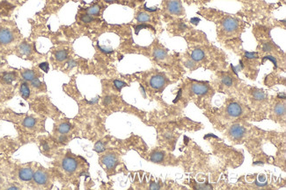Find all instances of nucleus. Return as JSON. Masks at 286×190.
<instances>
[{"label": "nucleus", "instance_id": "obj_48", "mask_svg": "<svg viewBox=\"0 0 286 190\" xmlns=\"http://www.w3.org/2000/svg\"><path fill=\"white\" fill-rule=\"evenodd\" d=\"M105 1H106V2H109V3H111V2H114V1H116V0H105Z\"/></svg>", "mask_w": 286, "mask_h": 190}, {"label": "nucleus", "instance_id": "obj_33", "mask_svg": "<svg viewBox=\"0 0 286 190\" xmlns=\"http://www.w3.org/2000/svg\"><path fill=\"white\" fill-rule=\"evenodd\" d=\"M265 60H269V61H271L274 63L275 68H276V67H277V63H276V60L275 59V57H273V56H265V57L263 58V61H264Z\"/></svg>", "mask_w": 286, "mask_h": 190}, {"label": "nucleus", "instance_id": "obj_9", "mask_svg": "<svg viewBox=\"0 0 286 190\" xmlns=\"http://www.w3.org/2000/svg\"><path fill=\"white\" fill-rule=\"evenodd\" d=\"M33 178H34L35 181L39 185H45L47 183V181H48V177H47L46 173L44 172H42V171H40V170L37 171L34 174Z\"/></svg>", "mask_w": 286, "mask_h": 190}, {"label": "nucleus", "instance_id": "obj_25", "mask_svg": "<svg viewBox=\"0 0 286 190\" xmlns=\"http://www.w3.org/2000/svg\"><path fill=\"white\" fill-rule=\"evenodd\" d=\"M3 79H4V81H5L6 82L10 83V82H12L15 79V75H14V74L8 73V74H6V75H4Z\"/></svg>", "mask_w": 286, "mask_h": 190}, {"label": "nucleus", "instance_id": "obj_21", "mask_svg": "<svg viewBox=\"0 0 286 190\" xmlns=\"http://www.w3.org/2000/svg\"><path fill=\"white\" fill-rule=\"evenodd\" d=\"M35 122H36V121H35V118L28 117H26V118L24 119V121H23V125H24L25 127H28V128H32V127L35 126Z\"/></svg>", "mask_w": 286, "mask_h": 190}, {"label": "nucleus", "instance_id": "obj_1", "mask_svg": "<svg viewBox=\"0 0 286 190\" xmlns=\"http://www.w3.org/2000/svg\"><path fill=\"white\" fill-rule=\"evenodd\" d=\"M14 40L13 33L8 28H1L0 29V45L6 46L13 42Z\"/></svg>", "mask_w": 286, "mask_h": 190}, {"label": "nucleus", "instance_id": "obj_42", "mask_svg": "<svg viewBox=\"0 0 286 190\" xmlns=\"http://www.w3.org/2000/svg\"><path fill=\"white\" fill-rule=\"evenodd\" d=\"M187 67H189V68H192V67H193V63L191 62V61H188V62H186V64H185Z\"/></svg>", "mask_w": 286, "mask_h": 190}, {"label": "nucleus", "instance_id": "obj_15", "mask_svg": "<svg viewBox=\"0 0 286 190\" xmlns=\"http://www.w3.org/2000/svg\"><path fill=\"white\" fill-rule=\"evenodd\" d=\"M164 154L161 152H155L151 155V160L154 163H160L163 160Z\"/></svg>", "mask_w": 286, "mask_h": 190}, {"label": "nucleus", "instance_id": "obj_51", "mask_svg": "<svg viewBox=\"0 0 286 190\" xmlns=\"http://www.w3.org/2000/svg\"><path fill=\"white\" fill-rule=\"evenodd\" d=\"M0 64H1V61H0Z\"/></svg>", "mask_w": 286, "mask_h": 190}, {"label": "nucleus", "instance_id": "obj_41", "mask_svg": "<svg viewBox=\"0 0 286 190\" xmlns=\"http://www.w3.org/2000/svg\"><path fill=\"white\" fill-rule=\"evenodd\" d=\"M181 90H179V92H178V96H176V98H175V100L174 101V103H175V102H177V101L179 100V98H180V96H181Z\"/></svg>", "mask_w": 286, "mask_h": 190}, {"label": "nucleus", "instance_id": "obj_40", "mask_svg": "<svg viewBox=\"0 0 286 190\" xmlns=\"http://www.w3.org/2000/svg\"><path fill=\"white\" fill-rule=\"evenodd\" d=\"M58 140H59L60 142H64V141H66V137H64V136H60V137L58 138Z\"/></svg>", "mask_w": 286, "mask_h": 190}, {"label": "nucleus", "instance_id": "obj_47", "mask_svg": "<svg viewBox=\"0 0 286 190\" xmlns=\"http://www.w3.org/2000/svg\"><path fill=\"white\" fill-rule=\"evenodd\" d=\"M263 163L262 162H261V161H257V162H254V165L255 166V165H262Z\"/></svg>", "mask_w": 286, "mask_h": 190}, {"label": "nucleus", "instance_id": "obj_16", "mask_svg": "<svg viewBox=\"0 0 286 190\" xmlns=\"http://www.w3.org/2000/svg\"><path fill=\"white\" fill-rule=\"evenodd\" d=\"M136 20L140 23H145L151 20V17L145 13H139L136 16Z\"/></svg>", "mask_w": 286, "mask_h": 190}, {"label": "nucleus", "instance_id": "obj_10", "mask_svg": "<svg viewBox=\"0 0 286 190\" xmlns=\"http://www.w3.org/2000/svg\"><path fill=\"white\" fill-rule=\"evenodd\" d=\"M227 112L232 117H239L241 114V108L238 103H232L229 104V106L227 108Z\"/></svg>", "mask_w": 286, "mask_h": 190}, {"label": "nucleus", "instance_id": "obj_37", "mask_svg": "<svg viewBox=\"0 0 286 190\" xmlns=\"http://www.w3.org/2000/svg\"><path fill=\"white\" fill-rule=\"evenodd\" d=\"M111 101H112L111 100V97L110 96H107V97L104 98V104H106V105L107 104H109L111 103Z\"/></svg>", "mask_w": 286, "mask_h": 190}, {"label": "nucleus", "instance_id": "obj_38", "mask_svg": "<svg viewBox=\"0 0 286 190\" xmlns=\"http://www.w3.org/2000/svg\"><path fill=\"white\" fill-rule=\"evenodd\" d=\"M193 24H195V25H197L198 23H199V21H200V20L199 19H197V18H193V19H191V20H190Z\"/></svg>", "mask_w": 286, "mask_h": 190}, {"label": "nucleus", "instance_id": "obj_43", "mask_svg": "<svg viewBox=\"0 0 286 190\" xmlns=\"http://www.w3.org/2000/svg\"><path fill=\"white\" fill-rule=\"evenodd\" d=\"M42 146H43V149L44 150H46V151H48L49 148V145H48V144H46V143H44L43 145H42Z\"/></svg>", "mask_w": 286, "mask_h": 190}, {"label": "nucleus", "instance_id": "obj_28", "mask_svg": "<svg viewBox=\"0 0 286 190\" xmlns=\"http://www.w3.org/2000/svg\"><path fill=\"white\" fill-rule=\"evenodd\" d=\"M222 82L225 85L228 86V87H230V86L232 85V78L230 76H224L222 78Z\"/></svg>", "mask_w": 286, "mask_h": 190}, {"label": "nucleus", "instance_id": "obj_19", "mask_svg": "<svg viewBox=\"0 0 286 190\" xmlns=\"http://www.w3.org/2000/svg\"><path fill=\"white\" fill-rule=\"evenodd\" d=\"M153 56L156 60H164L167 56V52L163 49L158 48L154 51Z\"/></svg>", "mask_w": 286, "mask_h": 190}, {"label": "nucleus", "instance_id": "obj_22", "mask_svg": "<svg viewBox=\"0 0 286 190\" xmlns=\"http://www.w3.org/2000/svg\"><path fill=\"white\" fill-rule=\"evenodd\" d=\"M71 130V125L67 123H63L58 126V131L60 133H67Z\"/></svg>", "mask_w": 286, "mask_h": 190}, {"label": "nucleus", "instance_id": "obj_44", "mask_svg": "<svg viewBox=\"0 0 286 190\" xmlns=\"http://www.w3.org/2000/svg\"><path fill=\"white\" fill-rule=\"evenodd\" d=\"M278 97H280V98L282 97V98L284 99V98H285V93H284V92H283L282 94V93H279V94H278Z\"/></svg>", "mask_w": 286, "mask_h": 190}, {"label": "nucleus", "instance_id": "obj_39", "mask_svg": "<svg viewBox=\"0 0 286 190\" xmlns=\"http://www.w3.org/2000/svg\"><path fill=\"white\" fill-rule=\"evenodd\" d=\"M68 66H69V68H73V67H75L76 66V62L74 61H71L69 63H68Z\"/></svg>", "mask_w": 286, "mask_h": 190}, {"label": "nucleus", "instance_id": "obj_20", "mask_svg": "<svg viewBox=\"0 0 286 190\" xmlns=\"http://www.w3.org/2000/svg\"><path fill=\"white\" fill-rule=\"evenodd\" d=\"M31 50H32L31 46L28 45V43H23V44L20 47V53L23 54H25V55L29 54L31 53Z\"/></svg>", "mask_w": 286, "mask_h": 190}, {"label": "nucleus", "instance_id": "obj_49", "mask_svg": "<svg viewBox=\"0 0 286 190\" xmlns=\"http://www.w3.org/2000/svg\"><path fill=\"white\" fill-rule=\"evenodd\" d=\"M9 189H18V187H10Z\"/></svg>", "mask_w": 286, "mask_h": 190}, {"label": "nucleus", "instance_id": "obj_27", "mask_svg": "<svg viewBox=\"0 0 286 190\" xmlns=\"http://www.w3.org/2000/svg\"><path fill=\"white\" fill-rule=\"evenodd\" d=\"M114 87H115L118 90H121L123 87L127 86V84H126L125 82H121V81H118V80H115V81L114 82Z\"/></svg>", "mask_w": 286, "mask_h": 190}, {"label": "nucleus", "instance_id": "obj_29", "mask_svg": "<svg viewBox=\"0 0 286 190\" xmlns=\"http://www.w3.org/2000/svg\"><path fill=\"white\" fill-rule=\"evenodd\" d=\"M31 85H32L34 88L39 89V88H41V86H42V82H41V81H40L37 77H35V79H33V80L31 81Z\"/></svg>", "mask_w": 286, "mask_h": 190}, {"label": "nucleus", "instance_id": "obj_12", "mask_svg": "<svg viewBox=\"0 0 286 190\" xmlns=\"http://www.w3.org/2000/svg\"><path fill=\"white\" fill-rule=\"evenodd\" d=\"M204 57V53L203 50L201 49H196L192 52L191 54V58L193 61H202Z\"/></svg>", "mask_w": 286, "mask_h": 190}, {"label": "nucleus", "instance_id": "obj_46", "mask_svg": "<svg viewBox=\"0 0 286 190\" xmlns=\"http://www.w3.org/2000/svg\"><path fill=\"white\" fill-rule=\"evenodd\" d=\"M166 138H167V139H171V138H172V134H171V133H167V134H166Z\"/></svg>", "mask_w": 286, "mask_h": 190}, {"label": "nucleus", "instance_id": "obj_36", "mask_svg": "<svg viewBox=\"0 0 286 190\" xmlns=\"http://www.w3.org/2000/svg\"><path fill=\"white\" fill-rule=\"evenodd\" d=\"M197 188H200V189H211L212 187L210 185H207V186H197L196 187Z\"/></svg>", "mask_w": 286, "mask_h": 190}, {"label": "nucleus", "instance_id": "obj_35", "mask_svg": "<svg viewBox=\"0 0 286 190\" xmlns=\"http://www.w3.org/2000/svg\"><path fill=\"white\" fill-rule=\"evenodd\" d=\"M40 68L44 72H48V70H49V65H48V63H42V64H41L40 65Z\"/></svg>", "mask_w": 286, "mask_h": 190}, {"label": "nucleus", "instance_id": "obj_2", "mask_svg": "<svg viewBox=\"0 0 286 190\" xmlns=\"http://www.w3.org/2000/svg\"><path fill=\"white\" fill-rule=\"evenodd\" d=\"M238 25H239V21L237 20L232 18H227L223 22V28L226 32L232 33L238 28Z\"/></svg>", "mask_w": 286, "mask_h": 190}, {"label": "nucleus", "instance_id": "obj_7", "mask_svg": "<svg viewBox=\"0 0 286 190\" xmlns=\"http://www.w3.org/2000/svg\"><path fill=\"white\" fill-rule=\"evenodd\" d=\"M191 91L198 96H202L206 94L209 91V87L207 85L204 84H199V83H196L193 84L191 87Z\"/></svg>", "mask_w": 286, "mask_h": 190}, {"label": "nucleus", "instance_id": "obj_11", "mask_svg": "<svg viewBox=\"0 0 286 190\" xmlns=\"http://www.w3.org/2000/svg\"><path fill=\"white\" fill-rule=\"evenodd\" d=\"M19 176L20 178L24 180V181H28L30 180L33 176H34V173H33V170L29 167L28 168H22L20 173H19Z\"/></svg>", "mask_w": 286, "mask_h": 190}, {"label": "nucleus", "instance_id": "obj_30", "mask_svg": "<svg viewBox=\"0 0 286 190\" xmlns=\"http://www.w3.org/2000/svg\"><path fill=\"white\" fill-rule=\"evenodd\" d=\"M93 20V17L88 14H85L81 17V21L84 23H89V22H92Z\"/></svg>", "mask_w": 286, "mask_h": 190}, {"label": "nucleus", "instance_id": "obj_32", "mask_svg": "<svg viewBox=\"0 0 286 190\" xmlns=\"http://www.w3.org/2000/svg\"><path fill=\"white\" fill-rule=\"evenodd\" d=\"M245 55H246V57L247 58V59H257L258 58V55H257V54L256 53H250V52H246V54H245Z\"/></svg>", "mask_w": 286, "mask_h": 190}, {"label": "nucleus", "instance_id": "obj_31", "mask_svg": "<svg viewBox=\"0 0 286 190\" xmlns=\"http://www.w3.org/2000/svg\"><path fill=\"white\" fill-rule=\"evenodd\" d=\"M262 49H263L264 52H270V51H272L273 48L269 43H264L262 45Z\"/></svg>", "mask_w": 286, "mask_h": 190}, {"label": "nucleus", "instance_id": "obj_24", "mask_svg": "<svg viewBox=\"0 0 286 190\" xmlns=\"http://www.w3.org/2000/svg\"><path fill=\"white\" fill-rule=\"evenodd\" d=\"M253 96H254V97L256 100H263V99H265V97H266L265 93L262 92V91H261V90H255V91L253 93Z\"/></svg>", "mask_w": 286, "mask_h": 190}, {"label": "nucleus", "instance_id": "obj_6", "mask_svg": "<svg viewBox=\"0 0 286 190\" xmlns=\"http://www.w3.org/2000/svg\"><path fill=\"white\" fill-rule=\"evenodd\" d=\"M102 162L108 169H111V168H114L115 166V165L117 163V159H116L115 155L107 154V155H106V156H104L102 158Z\"/></svg>", "mask_w": 286, "mask_h": 190}, {"label": "nucleus", "instance_id": "obj_5", "mask_svg": "<svg viewBox=\"0 0 286 190\" xmlns=\"http://www.w3.org/2000/svg\"><path fill=\"white\" fill-rule=\"evenodd\" d=\"M77 161L72 158H66L63 161V167L67 173H72L77 168Z\"/></svg>", "mask_w": 286, "mask_h": 190}, {"label": "nucleus", "instance_id": "obj_50", "mask_svg": "<svg viewBox=\"0 0 286 190\" xmlns=\"http://www.w3.org/2000/svg\"><path fill=\"white\" fill-rule=\"evenodd\" d=\"M0 182H1V179H0Z\"/></svg>", "mask_w": 286, "mask_h": 190}, {"label": "nucleus", "instance_id": "obj_18", "mask_svg": "<svg viewBox=\"0 0 286 190\" xmlns=\"http://www.w3.org/2000/svg\"><path fill=\"white\" fill-rule=\"evenodd\" d=\"M55 57H56V60L57 61H64V60L67 59L68 57V53L67 51L65 50H60V51H57L55 54Z\"/></svg>", "mask_w": 286, "mask_h": 190}, {"label": "nucleus", "instance_id": "obj_8", "mask_svg": "<svg viewBox=\"0 0 286 190\" xmlns=\"http://www.w3.org/2000/svg\"><path fill=\"white\" fill-rule=\"evenodd\" d=\"M245 133V129L240 126V125H238V124H235V125H232L230 129V134L231 136H232L233 138H240L243 137Z\"/></svg>", "mask_w": 286, "mask_h": 190}, {"label": "nucleus", "instance_id": "obj_4", "mask_svg": "<svg viewBox=\"0 0 286 190\" xmlns=\"http://www.w3.org/2000/svg\"><path fill=\"white\" fill-rule=\"evenodd\" d=\"M165 82H166V78L160 75H157L152 77L150 81V85L155 89H160V88H162Z\"/></svg>", "mask_w": 286, "mask_h": 190}, {"label": "nucleus", "instance_id": "obj_17", "mask_svg": "<svg viewBox=\"0 0 286 190\" xmlns=\"http://www.w3.org/2000/svg\"><path fill=\"white\" fill-rule=\"evenodd\" d=\"M100 6L98 5H95V6L89 7L86 10V13H87L86 14H88L90 16H96L100 13Z\"/></svg>", "mask_w": 286, "mask_h": 190}, {"label": "nucleus", "instance_id": "obj_45", "mask_svg": "<svg viewBox=\"0 0 286 190\" xmlns=\"http://www.w3.org/2000/svg\"><path fill=\"white\" fill-rule=\"evenodd\" d=\"M209 137H213V138H218V137H217V136H215V135H213V134H208V135H206V136L204 137V138H209Z\"/></svg>", "mask_w": 286, "mask_h": 190}, {"label": "nucleus", "instance_id": "obj_13", "mask_svg": "<svg viewBox=\"0 0 286 190\" xmlns=\"http://www.w3.org/2000/svg\"><path fill=\"white\" fill-rule=\"evenodd\" d=\"M20 94L22 96L23 98L27 99L30 96V89L28 85L27 82H23L21 85H20Z\"/></svg>", "mask_w": 286, "mask_h": 190}, {"label": "nucleus", "instance_id": "obj_3", "mask_svg": "<svg viewBox=\"0 0 286 190\" xmlns=\"http://www.w3.org/2000/svg\"><path fill=\"white\" fill-rule=\"evenodd\" d=\"M167 9L172 14H181L182 12V7L178 0H172L167 4Z\"/></svg>", "mask_w": 286, "mask_h": 190}, {"label": "nucleus", "instance_id": "obj_14", "mask_svg": "<svg viewBox=\"0 0 286 190\" xmlns=\"http://www.w3.org/2000/svg\"><path fill=\"white\" fill-rule=\"evenodd\" d=\"M21 75H22V77L25 79V80H27V81H32L33 79H35V77H36V74H35V71H33V70H24V71H22L21 72Z\"/></svg>", "mask_w": 286, "mask_h": 190}, {"label": "nucleus", "instance_id": "obj_34", "mask_svg": "<svg viewBox=\"0 0 286 190\" xmlns=\"http://www.w3.org/2000/svg\"><path fill=\"white\" fill-rule=\"evenodd\" d=\"M160 186L158 183L153 182L150 185V189H160Z\"/></svg>", "mask_w": 286, "mask_h": 190}, {"label": "nucleus", "instance_id": "obj_23", "mask_svg": "<svg viewBox=\"0 0 286 190\" xmlns=\"http://www.w3.org/2000/svg\"><path fill=\"white\" fill-rule=\"evenodd\" d=\"M275 112L277 115H284L285 113V105L284 104H277L275 108Z\"/></svg>", "mask_w": 286, "mask_h": 190}, {"label": "nucleus", "instance_id": "obj_26", "mask_svg": "<svg viewBox=\"0 0 286 190\" xmlns=\"http://www.w3.org/2000/svg\"><path fill=\"white\" fill-rule=\"evenodd\" d=\"M104 150H105V146H104V145H103L102 142L99 141V142H97L95 144V145H94V151L95 152H102Z\"/></svg>", "mask_w": 286, "mask_h": 190}]
</instances>
